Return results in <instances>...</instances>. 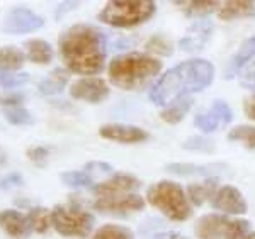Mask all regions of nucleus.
<instances>
[{
    "label": "nucleus",
    "instance_id": "nucleus-2",
    "mask_svg": "<svg viewBox=\"0 0 255 239\" xmlns=\"http://www.w3.org/2000/svg\"><path fill=\"white\" fill-rule=\"evenodd\" d=\"M215 80V67L206 60H187L170 68L150 88V100L157 105H168L174 100L201 92Z\"/></svg>",
    "mask_w": 255,
    "mask_h": 239
},
{
    "label": "nucleus",
    "instance_id": "nucleus-34",
    "mask_svg": "<svg viewBox=\"0 0 255 239\" xmlns=\"http://www.w3.org/2000/svg\"><path fill=\"white\" fill-rule=\"evenodd\" d=\"M211 110H215V112L218 114V117L221 119V122L225 124H230L233 119V112L232 109H230V105L226 104L225 100H215V104H213Z\"/></svg>",
    "mask_w": 255,
    "mask_h": 239
},
{
    "label": "nucleus",
    "instance_id": "nucleus-22",
    "mask_svg": "<svg viewBox=\"0 0 255 239\" xmlns=\"http://www.w3.org/2000/svg\"><path fill=\"white\" fill-rule=\"evenodd\" d=\"M26 61V56L15 46L0 48V73H9L20 70Z\"/></svg>",
    "mask_w": 255,
    "mask_h": 239
},
{
    "label": "nucleus",
    "instance_id": "nucleus-6",
    "mask_svg": "<svg viewBox=\"0 0 255 239\" xmlns=\"http://www.w3.org/2000/svg\"><path fill=\"white\" fill-rule=\"evenodd\" d=\"M250 233V222L218 214H206L196 222L199 239H242Z\"/></svg>",
    "mask_w": 255,
    "mask_h": 239
},
{
    "label": "nucleus",
    "instance_id": "nucleus-41",
    "mask_svg": "<svg viewBox=\"0 0 255 239\" xmlns=\"http://www.w3.org/2000/svg\"><path fill=\"white\" fill-rule=\"evenodd\" d=\"M153 239H187V238L182 236L180 233H177V231H165V233L155 234Z\"/></svg>",
    "mask_w": 255,
    "mask_h": 239
},
{
    "label": "nucleus",
    "instance_id": "nucleus-10",
    "mask_svg": "<svg viewBox=\"0 0 255 239\" xmlns=\"http://www.w3.org/2000/svg\"><path fill=\"white\" fill-rule=\"evenodd\" d=\"M211 205L216 211L230 214V216H240V214H245L247 209H249L242 192L232 187V185H225V187L218 188L215 197L211 199Z\"/></svg>",
    "mask_w": 255,
    "mask_h": 239
},
{
    "label": "nucleus",
    "instance_id": "nucleus-36",
    "mask_svg": "<svg viewBox=\"0 0 255 239\" xmlns=\"http://www.w3.org/2000/svg\"><path fill=\"white\" fill-rule=\"evenodd\" d=\"M240 85L244 86V88H255V61L242 73Z\"/></svg>",
    "mask_w": 255,
    "mask_h": 239
},
{
    "label": "nucleus",
    "instance_id": "nucleus-11",
    "mask_svg": "<svg viewBox=\"0 0 255 239\" xmlns=\"http://www.w3.org/2000/svg\"><path fill=\"white\" fill-rule=\"evenodd\" d=\"M73 98H79V100L90 102V104H99V102L106 100L109 95V86L102 78L97 77H87L80 78L70 88Z\"/></svg>",
    "mask_w": 255,
    "mask_h": 239
},
{
    "label": "nucleus",
    "instance_id": "nucleus-33",
    "mask_svg": "<svg viewBox=\"0 0 255 239\" xmlns=\"http://www.w3.org/2000/svg\"><path fill=\"white\" fill-rule=\"evenodd\" d=\"M29 81L27 73H0V86L3 88H14Z\"/></svg>",
    "mask_w": 255,
    "mask_h": 239
},
{
    "label": "nucleus",
    "instance_id": "nucleus-30",
    "mask_svg": "<svg viewBox=\"0 0 255 239\" xmlns=\"http://www.w3.org/2000/svg\"><path fill=\"white\" fill-rule=\"evenodd\" d=\"M3 117H5L12 126H26L32 121L29 110L22 109V107H5V109H3Z\"/></svg>",
    "mask_w": 255,
    "mask_h": 239
},
{
    "label": "nucleus",
    "instance_id": "nucleus-3",
    "mask_svg": "<svg viewBox=\"0 0 255 239\" xmlns=\"http://www.w3.org/2000/svg\"><path fill=\"white\" fill-rule=\"evenodd\" d=\"M162 70V61L143 53H126L111 60L109 78L121 90L146 86Z\"/></svg>",
    "mask_w": 255,
    "mask_h": 239
},
{
    "label": "nucleus",
    "instance_id": "nucleus-39",
    "mask_svg": "<svg viewBox=\"0 0 255 239\" xmlns=\"http://www.w3.org/2000/svg\"><path fill=\"white\" fill-rule=\"evenodd\" d=\"M24 102L22 93H10V95H0V104L2 105H10V107H17L19 104Z\"/></svg>",
    "mask_w": 255,
    "mask_h": 239
},
{
    "label": "nucleus",
    "instance_id": "nucleus-25",
    "mask_svg": "<svg viewBox=\"0 0 255 239\" xmlns=\"http://www.w3.org/2000/svg\"><path fill=\"white\" fill-rule=\"evenodd\" d=\"M92 239H134V236L125 226L106 224L101 229H97V233L94 234Z\"/></svg>",
    "mask_w": 255,
    "mask_h": 239
},
{
    "label": "nucleus",
    "instance_id": "nucleus-4",
    "mask_svg": "<svg viewBox=\"0 0 255 239\" xmlns=\"http://www.w3.org/2000/svg\"><path fill=\"white\" fill-rule=\"evenodd\" d=\"M146 200L172 221L182 222L189 219L192 214L186 192L175 182L162 180V182L151 185L146 192Z\"/></svg>",
    "mask_w": 255,
    "mask_h": 239
},
{
    "label": "nucleus",
    "instance_id": "nucleus-18",
    "mask_svg": "<svg viewBox=\"0 0 255 239\" xmlns=\"http://www.w3.org/2000/svg\"><path fill=\"white\" fill-rule=\"evenodd\" d=\"M254 56H255V36L244 41V44H242L240 49L237 51V55L230 60L228 67H226V72H225V77L233 78L238 73V70L249 63Z\"/></svg>",
    "mask_w": 255,
    "mask_h": 239
},
{
    "label": "nucleus",
    "instance_id": "nucleus-8",
    "mask_svg": "<svg viewBox=\"0 0 255 239\" xmlns=\"http://www.w3.org/2000/svg\"><path fill=\"white\" fill-rule=\"evenodd\" d=\"M43 26L44 19L36 12L26 9V7H15L5 15L2 29L7 34H27V32L38 31Z\"/></svg>",
    "mask_w": 255,
    "mask_h": 239
},
{
    "label": "nucleus",
    "instance_id": "nucleus-21",
    "mask_svg": "<svg viewBox=\"0 0 255 239\" xmlns=\"http://www.w3.org/2000/svg\"><path fill=\"white\" fill-rule=\"evenodd\" d=\"M24 46H26L27 58H29L32 63L48 65L49 61L53 60V48L46 41L31 39V41H27V43H24Z\"/></svg>",
    "mask_w": 255,
    "mask_h": 239
},
{
    "label": "nucleus",
    "instance_id": "nucleus-24",
    "mask_svg": "<svg viewBox=\"0 0 255 239\" xmlns=\"http://www.w3.org/2000/svg\"><path fill=\"white\" fill-rule=\"evenodd\" d=\"M177 5L189 17H199V15H206L209 12L220 9L221 2H216V0H186V2H177Z\"/></svg>",
    "mask_w": 255,
    "mask_h": 239
},
{
    "label": "nucleus",
    "instance_id": "nucleus-31",
    "mask_svg": "<svg viewBox=\"0 0 255 239\" xmlns=\"http://www.w3.org/2000/svg\"><path fill=\"white\" fill-rule=\"evenodd\" d=\"M146 49L150 53H155V55H162V56H170L172 51H174V48H172V43L163 34H157V36H153V38L148 39Z\"/></svg>",
    "mask_w": 255,
    "mask_h": 239
},
{
    "label": "nucleus",
    "instance_id": "nucleus-29",
    "mask_svg": "<svg viewBox=\"0 0 255 239\" xmlns=\"http://www.w3.org/2000/svg\"><path fill=\"white\" fill-rule=\"evenodd\" d=\"M61 180L65 185L73 188L90 187L92 185V176L87 171H65L61 173Z\"/></svg>",
    "mask_w": 255,
    "mask_h": 239
},
{
    "label": "nucleus",
    "instance_id": "nucleus-7",
    "mask_svg": "<svg viewBox=\"0 0 255 239\" xmlns=\"http://www.w3.org/2000/svg\"><path fill=\"white\" fill-rule=\"evenodd\" d=\"M51 224L61 236L85 238L94 228V216L80 207L60 205L51 212Z\"/></svg>",
    "mask_w": 255,
    "mask_h": 239
},
{
    "label": "nucleus",
    "instance_id": "nucleus-27",
    "mask_svg": "<svg viewBox=\"0 0 255 239\" xmlns=\"http://www.w3.org/2000/svg\"><path fill=\"white\" fill-rule=\"evenodd\" d=\"M27 217H29V222H31V229H34L36 233H46L49 224H51V214L44 207L31 209Z\"/></svg>",
    "mask_w": 255,
    "mask_h": 239
},
{
    "label": "nucleus",
    "instance_id": "nucleus-14",
    "mask_svg": "<svg viewBox=\"0 0 255 239\" xmlns=\"http://www.w3.org/2000/svg\"><path fill=\"white\" fill-rule=\"evenodd\" d=\"M101 136L106 139L116 143H125V144H134V143H143L148 139V133L143 131L141 127L129 126V124H106L101 127Z\"/></svg>",
    "mask_w": 255,
    "mask_h": 239
},
{
    "label": "nucleus",
    "instance_id": "nucleus-40",
    "mask_svg": "<svg viewBox=\"0 0 255 239\" xmlns=\"http://www.w3.org/2000/svg\"><path fill=\"white\" fill-rule=\"evenodd\" d=\"M244 110H245L247 117L252 119V121H255V93L244 102Z\"/></svg>",
    "mask_w": 255,
    "mask_h": 239
},
{
    "label": "nucleus",
    "instance_id": "nucleus-15",
    "mask_svg": "<svg viewBox=\"0 0 255 239\" xmlns=\"http://www.w3.org/2000/svg\"><path fill=\"white\" fill-rule=\"evenodd\" d=\"M0 229L9 234L10 238L20 239V238L27 236V233L31 231L29 217L17 211H12V209L2 211L0 212Z\"/></svg>",
    "mask_w": 255,
    "mask_h": 239
},
{
    "label": "nucleus",
    "instance_id": "nucleus-16",
    "mask_svg": "<svg viewBox=\"0 0 255 239\" xmlns=\"http://www.w3.org/2000/svg\"><path fill=\"white\" fill-rule=\"evenodd\" d=\"M167 171L174 173V175L182 176H211L218 171L225 170V164L213 163V164H194V163H170L165 166Z\"/></svg>",
    "mask_w": 255,
    "mask_h": 239
},
{
    "label": "nucleus",
    "instance_id": "nucleus-1",
    "mask_svg": "<svg viewBox=\"0 0 255 239\" xmlns=\"http://www.w3.org/2000/svg\"><path fill=\"white\" fill-rule=\"evenodd\" d=\"M60 53L70 72L94 75L104 68L108 55L106 36L94 26L77 24L61 34Z\"/></svg>",
    "mask_w": 255,
    "mask_h": 239
},
{
    "label": "nucleus",
    "instance_id": "nucleus-5",
    "mask_svg": "<svg viewBox=\"0 0 255 239\" xmlns=\"http://www.w3.org/2000/svg\"><path fill=\"white\" fill-rule=\"evenodd\" d=\"M157 12L153 0H114L101 10L99 19L114 27H133L146 22Z\"/></svg>",
    "mask_w": 255,
    "mask_h": 239
},
{
    "label": "nucleus",
    "instance_id": "nucleus-9",
    "mask_svg": "<svg viewBox=\"0 0 255 239\" xmlns=\"http://www.w3.org/2000/svg\"><path fill=\"white\" fill-rule=\"evenodd\" d=\"M94 207L99 212L114 214V216H126L131 212H138L145 207V200L136 193H125V195H111V197H97Z\"/></svg>",
    "mask_w": 255,
    "mask_h": 239
},
{
    "label": "nucleus",
    "instance_id": "nucleus-19",
    "mask_svg": "<svg viewBox=\"0 0 255 239\" xmlns=\"http://www.w3.org/2000/svg\"><path fill=\"white\" fill-rule=\"evenodd\" d=\"M70 80V73L67 70L63 68H56L53 70L51 73L43 78V80L39 81V92L46 93V95H56V93H61L65 88V85L68 83Z\"/></svg>",
    "mask_w": 255,
    "mask_h": 239
},
{
    "label": "nucleus",
    "instance_id": "nucleus-23",
    "mask_svg": "<svg viewBox=\"0 0 255 239\" xmlns=\"http://www.w3.org/2000/svg\"><path fill=\"white\" fill-rule=\"evenodd\" d=\"M191 107H192V98L182 97V98H179V100H174L172 104H168L167 109L162 110L160 117L165 122H168V124H177V122H180L186 117V114L189 112Z\"/></svg>",
    "mask_w": 255,
    "mask_h": 239
},
{
    "label": "nucleus",
    "instance_id": "nucleus-35",
    "mask_svg": "<svg viewBox=\"0 0 255 239\" xmlns=\"http://www.w3.org/2000/svg\"><path fill=\"white\" fill-rule=\"evenodd\" d=\"M22 176L19 175V173H10V175L3 176L2 180H0V188L2 190H9V188H15V187H20L22 185Z\"/></svg>",
    "mask_w": 255,
    "mask_h": 239
},
{
    "label": "nucleus",
    "instance_id": "nucleus-42",
    "mask_svg": "<svg viewBox=\"0 0 255 239\" xmlns=\"http://www.w3.org/2000/svg\"><path fill=\"white\" fill-rule=\"evenodd\" d=\"M5 163V155H3V151H0V164Z\"/></svg>",
    "mask_w": 255,
    "mask_h": 239
},
{
    "label": "nucleus",
    "instance_id": "nucleus-13",
    "mask_svg": "<svg viewBox=\"0 0 255 239\" xmlns=\"http://www.w3.org/2000/svg\"><path fill=\"white\" fill-rule=\"evenodd\" d=\"M213 22L209 19H199L187 29V34L179 41V46L186 53L201 51L206 46L208 39L211 38Z\"/></svg>",
    "mask_w": 255,
    "mask_h": 239
},
{
    "label": "nucleus",
    "instance_id": "nucleus-38",
    "mask_svg": "<svg viewBox=\"0 0 255 239\" xmlns=\"http://www.w3.org/2000/svg\"><path fill=\"white\" fill-rule=\"evenodd\" d=\"M113 164L104 161H90L85 164V171H102V173H113Z\"/></svg>",
    "mask_w": 255,
    "mask_h": 239
},
{
    "label": "nucleus",
    "instance_id": "nucleus-17",
    "mask_svg": "<svg viewBox=\"0 0 255 239\" xmlns=\"http://www.w3.org/2000/svg\"><path fill=\"white\" fill-rule=\"evenodd\" d=\"M218 15L223 20L250 17V15H255V2H250V0H228V2H223L220 5Z\"/></svg>",
    "mask_w": 255,
    "mask_h": 239
},
{
    "label": "nucleus",
    "instance_id": "nucleus-28",
    "mask_svg": "<svg viewBox=\"0 0 255 239\" xmlns=\"http://www.w3.org/2000/svg\"><path fill=\"white\" fill-rule=\"evenodd\" d=\"M194 124L196 127H199L203 133H215L218 129V126L223 124L221 119L218 117V114L215 110H209V112H201L194 117Z\"/></svg>",
    "mask_w": 255,
    "mask_h": 239
},
{
    "label": "nucleus",
    "instance_id": "nucleus-32",
    "mask_svg": "<svg viewBox=\"0 0 255 239\" xmlns=\"http://www.w3.org/2000/svg\"><path fill=\"white\" fill-rule=\"evenodd\" d=\"M184 150H191V151H206V153H211L215 151V143L208 138H203V136H194V138H189L187 141L182 143Z\"/></svg>",
    "mask_w": 255,
    "mask_h": 239
},
{
    "label": "nucleus",
    "instance_id": "nucleus-37",
    "mask_svg": "<svg viewBox=\"0 0 255 239\" xmlns=\"http://www.w3.org/2000/svg\"><path fill=\"white\" fill-rule=\"evenodd\" d=\"M27 156H29L36 164H43L48 158V150L46 148H41V146L32 148V150L27 151Z\"/></svg>",
    "mask_w": 255,
    "mask_h": 239
},
{
    "label": "nucleus",
    "instance_id": "nucleus-26",
    "mask_svg": "<svg viewBox=\"0 0 255 239\" xmlns=\"http://www.w3.org/2000/svg\"><path fill=\"white\" fill-rule=\"evenodd\" d=\"M230 141H238L250 150H255V127L254 126H237L228 133Z\"/></svg>",
    "mask_w": 255,
    "mask_h": 239
},
{
    "label": "nucleus",
    "instance_id": "nucleus-12",
    "mask_svg": "<svg viewBox=\"0 0 255 239\" xmlns=\"http://www.w3.org/2000/svg\"><path fill=\"white\" fill-rule=\"evenodd\" d=\"M141 187V182L133 175L126 173H118L111 176L109 180L99 183L94 187V193L97 197H111V195H125V193H133Z\"/></svg>",
    "mask_w": 255,
    "mask_h": 239
},
{
    "label": "nucleus",
    "instance_id": "nucleus-20",
    "mask_svg": "<svg viewBox=\"0 0 255 239\" xmlns=\"http://www.w3.org/2000/svg\"><path fill=\"white\" fill-rule=\"evenodd\" d=\"M216 187H218V178H215V176L206 180V182L192 183L187 187V199L194 205H203L206 200L215 197Z\"/></svg>",
    "mask_w": 255,
    "mask_h": 239
}]
</instances>
